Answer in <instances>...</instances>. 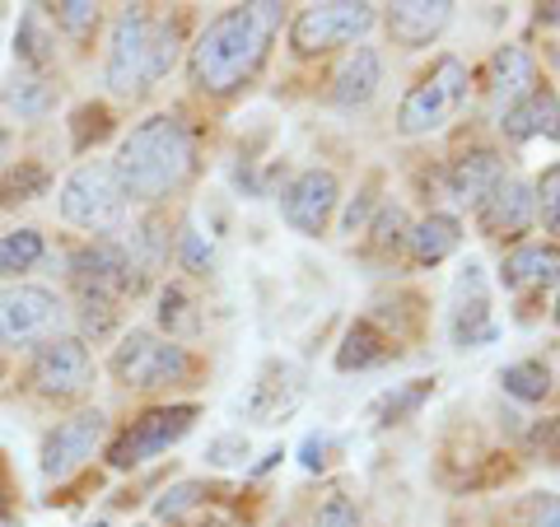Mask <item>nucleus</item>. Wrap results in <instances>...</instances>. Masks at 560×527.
Returning <instances> with one entry per match:
<instances>
[{
	"label": "nucleus",
	"mask_w": 560,
	"mask_h": 527,
	"mask_svg": "<svg viewBox=\"0 0 560 527\" xmlns=\"http://www.w3.org/2000/svg\"><path fill=\"white\" fill-rule=\"evenodd\" d=\"M378 84H383V57L370 43H360L341 61L337 80H331V103H337V108H364V103L378 94Z\"/></svg>",
	"instance_id": "19"
},
{
	"label": "nucleus",
	"mask_w": 560,
	"mask_h": 527,
	"mask_svg": "<svg viewBox=\"0 0 560 527\" xmlns=\"http://www.w3.org/2000/svg\"><path fill=\"white\" fill-rule=\"evenodd\" d=\"M556 323H560V298H556Z\"/></svg>",
	"instance_id": "47"
},
{
	"label": "nucleus",
	"mask_w": 560,
	"mask_h": 527,
	"mask_svg": "<svg viewBox=\"0 0 560 527\" xmlns=\"http://www.w3.org/2000/svg\"><path fill=\"white\" fill-rule=\"evenodd\" d=\"M80 327L90 331V337H108L117 327V308L108 298H80Z\"/></svg>",
	"instance_id": "36"
},
{
	"label": "nucleus",
	"mask_w": 560,
	"mask_h": 527,
	"mask_svg": "<svg viewBox=\"0 0 560 527\" xmlns=\"http://www.w3.org/2000/svg\"><path fill=\"white\" fill-rule=\"evenodd\" d=\"M537 220V201H533V187L518 183V178H504L490 197L477 206V224L486 238H523Z\"/></svg>",
	"instance_id": "14"
},
{
	"label": "nucleus",
	"mask_w": 560,
	"mask_h": 527,
	"mask_svg": "<svg viewBox=\"0 0 560 527\" xmlns=\"http://www.w3.org/2000/svg\"><path fill=\"white\" fill-rule=\"evenodd\" d=\"M537 444L547 448V458H551V462H560V415H556V420H547V425L537 430Z\"/></svg>",
	"instance_id": "41"
},
{
	"label": "nucleus",
	"mask_w": 560,
	"mask_h": 527,
	"mask_svg": "<svg viewBox=\"0 0 560 527\" xmlns=\"http://www.w3.org/2000/svg\"><path fill=\"white\" fill-rule=\"evenodd\" d=\"M187 374H191V355L178 341L154 337V331H127L113 350V378L121 388L154 393V388L187 383Z\"/></svg>",
	"instance_id": "5"
},
{
	"label": "nucleus",
	"mask_w": 560,
	"mask_h": 527,
	"mask_svg": "<svg viewBox=\"0 0 560 527\" xmlns=\"http://www.w3.org/2000/svg\"><path fill=\"white\" fill-rule=\"evenodd\" d=\"M434 393L430 378H416V383H401V388L383 393L374 401V425H401V420H411L420 411V401H425Z\"/></svg>",
	"instance_id": "26"
},
{
	"label": "nucleus",
	"mask_w": 560,
	"mask_h": 527,
	"mask_svg": "<svg viewBox=\"0 0 560 527\" xmlns=\"http://www.w3.org/2000/svg\"><path fill=\"white\" fill-rule=\"evenodd\" d=\"M280 20H285V5H267V0L220 10L191 43V84L201 94H238L267 61Z\"/></svg>",
	"instance_id": "1"
},
{
	"label": "nucleus",
	"mask_w": 560,
	"mask_h": 527,
	"mask_svg": "<svg viewBox=\"0 0 560 527\" xmlns=\"http://www.w3.org/2000/svg\"><path fill=\"white\" fill-rule=\"evenodd\" d=\"M178 61V24L154 20L140 5H127L113 24L108 43V90L121 98L145 94L154 80H164Z\"/></svg>",
	"instance_id": "3"
},
{
	"label": "nucleus",
	"mask_w": 560,
	"mask_h": 527,
	"mask_svg": "<svg viewBox=\"0 0 560 527\" xmlns=\"http://www.w3.org/2000/svg\"><path fill=\"white\" fill-rule=\"evenodd\" d=\"M127 215V191L117 183V168L113 164H80L70 178L61 183V220L75 224V230H90V234H108Z\"/></svg>",
	"instance_id": "6"
},
{
	"label": "nucleus",
	"mask_w": 560,
	"mask_h": 527,
	"mask_svg": "<svg viewBox=\"0 0 560 527\" xmlns=\"http://www.w3.org/2000/svg\"><path fill=\"white\" fill-rule=\"evenodd\" d=\"M136 257L127 248H117V243H90V248H80L70 257V280L80 285V298H108L117 304L121 294H136L140 276H136Z\"/></svg>",
	"instance_id": "11"
},
{
	"label": "nucleus",
	"mask_w": 560,
	"mask_h": 527,
	"mask_svg": "<svg viewBox=\"0 0 560 527\" xmlns=\"http://www.w3.org/2000/svg\"><path fill=\"white\" fill-rule=\"evenodd\" d=\"M537 90V61L528 47H500L495 57H490V80H486V94H490V113L504 117L514 108V103H523Z\"/></svg>",
	"instance_id": "15"
},
{
	"label": "nucleus",
	"mask_w": 560,
	"mask_h": 527,
	"mask_svg": "<svg viewBox=\"0 0 560 527\" xmlns=\"http://www.w3.org/2000/svg\"><path fill=\"white\" fill-rule=\"evenodd\" d=\"M533 201H537V220H541V230L556 234V248H560V164H551V168L537 178Z\"/></svg>",
	"instance_id": "30"
},
{
	"label": "nucleus",
	"mask_w": 560,
	"mask_h": 527,
	"mask_svg": "<svg viewBox=\"0 0 560 527\" xmlns=\"http://www.w3.org/2000/svg\"><path fill=\"white\" fill-rule=\"evenodd\" d=\"M388 33L397 47H425L430 38H440V33L448 28L453 20V5L448 0H397V5H388Z\"/></svg>",
	"instance_id": "16"
},
{
	"label": "nucleus",
	"mask_w": 560,
	"mask_h": 527,
	"mask_svg": "<svg viewBox=\"0 0 560 527\" xmlns=\"http://www.w3.org/2000/svg\"><path fill=\"white\" fill-rule=\"evenodd\" d=\"M14 57H20L28 70H43L51 57H57V43H51V33L43 28L38 10H28L20 20V33H14Z\"/></svg>",
	"instance_id": "27"
},
{
	"label": "nucleus",
	"mask_w": 560,
	"mask_h": 527,
	"mask_svg": "<svg viewBox=\"0 0 560 527\" xmlns=\"http://www.w3.org/2000/svg\"><path fill=\"white\" fill-rule=\"evenodd\" d=\"M560 280V248L556 243H518V248L500 261V285L504 290H541Z\"/></svg>",
	"instance_id": "18"
},
{
	"label": "nucleus",
	"mask_w": 560,
	"mask_h": 527,
	"mask_svg": "<svg viewBox=\"0 0 560 527\" xmlns=\"http://www.w3.org/2000/svg\"><path fill=\"white\" fill-rule=\"evenodd\" d=\"M98 527H103V523H98Z\"/></svg>",
	"instance_id": "48"
},
{
	"label": "nucleus",
	"mask_w": 560,
	"mask_h": 527,
	"mask_svg": "<svg viewBox=\"0 0 560 527\" xmlns=\"http://www.w3.org/2000/svg\"><path fill=\"white\" fill-rule=\"evenodd\" d=\"M113 168L131 201L154 206V201H168L173 191H183L191 168H197V145H191V136L178 117L154 113L121 140Z\"/></svg>",
	"instance_id": "2"
},
{
	"label": "nucleus",
	"mask_w": 560,
	"mask_h": 527,
	"mask_svg": "<svg viewBox=\"0 0 560 527\" xmlns=\"http://www.w3.org/2000/svg\"><path fill=\"white\" fill-rule=\"evenodd\" d=\"M378 5L364 0H327V5H304L290 24V47L300 57H323L331 47H350L374 28Z\"/></svg>",
	"instance_id": "7"
},
{
	"label": "nucleus",
	"mask_w": 560,
	"mask_h": 527,
	"mask_svg": "<svg viewBox=\"0 0 560 527\" xmlns=\"http://www.w3.org/2000/svg\"><path fill=\"white\" fill-rule=\"evenodd\" d=\"M537 20L541 24H560V0H551V5H537Z\"/></svg>",
	"instance_id": "43"
},
{
	"label": "nucleus",
	"mask_w": 560,
	"mask_h": 527,
	"mask_svg": "<svg viewBox=\"0 0 560 527\" xmlns=\"http://www.w3.org/2000/svg\"><path fill=\"white\" fill-rule=\"evenodd\" d=\"M47 253V243L38 230H10V234H0V276H24L33 271L43 261Z\"/></svg>",
	"instance_id": "25"
},
{
	"label": "nucleus",
	"mask_w": 560,
	"mask_h": 527,
	"mask_svg": "<svg viewBox=\"0 0 560 527\" xmlns=\"http://www.w3.org/2000/svg\"><path fill=\"white\" fill-rule=\"evenodd\" d=\"M458 243H463V224L453 215H425L407 234V248H411V257L420 261V267H440Z\"/></svg>",
	"instance_id": "22"
},
{
	"label": "nucleus",
	"mask_w": 560,
	"mask_h": 527,
	"mask_svg": "<svg viewBox=\"0 0 560 527\" xmlns=\"http://www.w3.org/2000/svg\"><path fill=\"white\" fill-rule=\"evenodd\" d=\"M197 527H230V523H224V518H206V523H197Z\"/></svg>",
	"instance_id": "45"
},
{
	"label": "nucleus",
	"mask_w": 560,
	"mask_h": 527,
	"mask_svg": "<svg viewBox=\"0 0 560 527\" xmlns=\"http://www.w3.org/2000/svg\"><path fill=\"white\" fill-rule=\"evenodd\" d=\"M183 267L187 271H197V276H206L210 271V243H201V234L197 230H183Z\"/></svg>",
	"instance_id": "38"
},
{
	"label": "nucleus",
	"mask_w": 560,
	"mask_h": 527,
	"mask_svg": "<svg viewBox=\"0 0 560 527\" xmlns=\"http://www.w3.org/2000/svg\"><path fill=\"white\" fill-rule=\"evenodd\" d=\"M393 355V346H388V337L370 323V318H355L346 327V341H341V350H337V368L341 374H350V368H374V364H383Z\"/></svg>",
	"instance_id": "23"
},
{
	"label": "nucleus",
	"mask_w": 560,
	"mask_h": 527,
	"mask_svg": "<svg viewBox=\"0 0 560 527\" xmlns=\"http://www.w3.org/2000/svg\"><path fill=\"white\" fill-rule=\"evenodd\" d=\"M5 108L24 121H38L57 108V84L43 80L38 70H14V80L5 84Z\"/></svg>",
	"instance_id": "24"
},
{
	"label": "nucleus",
	"mask_w": 560,
	"mask_h": 527,
	"mask_svg": "<svg viewBox=\"0 0 560 527\" xmlns=\"http://www.w3.org/2000/svg\"><path fill=\"white\" fill-rule=\"evenodd\" d=\"M51 20H57V28H66L75 43H84L98 28V5H90V0H61V5H51Z\"/></svg>",
	"instance_id": "31"
},
{
	"label": "nucleus",
	"mask_w": 560,
	"mask_h": 527,
	"mask_svg": "<svg viewBox=\"0 0 560 527\" xmlns=\"http://www.w3.org/2000/svg\"><path fill=\"white\" fill-rule=\"evenodd\" d=\"M313 527H360V504L346 495V490H331L313 514Z\"/></svg>",
	"instance_id": "33"
},
{
	"label": "nucleus",
	"mask_w": 560,
	"mask_h": 527,
	"mask_svg": "<svg viewBox=\"0 0 560 527\" xmlns=\"http://www.w3.org/2000/svg\"><path fill=\"white\" fill-rule=\"evenodd\" d=\"M495 318H490V298L481 285V267H467V276L458 280V308H453V341L463 350L471 346H490L495 341Z\"/></svg>",
	"instance_id": "17"
},
{
	"label": "nucleus",
	"mask_w": 560,
	"mask_h": 527,
	"mask_svg": "<svg viewBox=\"0 0 560 527\" xmlns=\"http://www.w3.org/2000/svg\"><path fill=\"white\" fill-rule=\"evenodd\" d=\"M197 415H201L197 407H154L145 415H136L131 430L108 448V462L117 471H127V467L145 462V458H160L168 444H178V438L197 425Z\"/></svg>",
	"instance_id": "10"
},
{
	"label": "nucleus",
	"mask_w": 560,
	"mask_h": 527,
	"mask_svg": "<svg viewBox=\"0 0 560 527\" xmlns=\"http://www.w3.org/2000/svg\"><path fill=\"white\" fill-rule=\"evenodd\" d=\"M33 388L51 401H75L94 388V355L80 337H51L33 360Z\"/></svg>",
	"instance_id": "9"
},
{
	"label": "nucleus",
	"mask_w": 560,
	"mask_h": 527,
	"mask_svg": "<svg viewBox=\"0 0 560 527\" xmlns=\"http://www.w3.org/2000/svg\"><path fill=\"white\" fill-rule=\"evenodd\" d=\"M108 127H113L108 108H80L75 113V150H90V136L103 140V136H108Z\"/></svg>",
	"instance_id": "37"
},
{
	"label": "nucleus",
	"mask_w": 560,
	"mask_h": 527,
	"mask_svg": "<svg viewBox=\"0 0 560 527\" xmlns=\"http://www.w3.org/2000/svg\"><path fill=\"white\" fill-rule=\"evenodd\" d=\"M407 210H401V206H383L378 210V220H374V248H383V253H397L401 248V243H407Z\"/></svg>",
	"instance_id": "34"
},
{
	"label": "nucleus",
	"mask_w": 560,
	"mask_h": 527,
	"mask_svg": "<svg viewBox=\"0 0 560 527\" xmlns=\"http://www.w3.org/2000/svg\"><path fill=\"white\" fill-rule=\"evenodd\" d=\"M533 527H560V500H541L537 504V523Z\"/></svg>",
	"instance_id": "42"
},
{
	"label": "nucleus",
	"mask_w": 560,
	"mask_h": 527,
	"mask_svg": "<svg viewBox=\"0 0 560 527\" xmlns=\"http://www.w3.org/2000/svg\"><path fill=\"white\" fill-rule=\"evenodd\" d=\"M504 183V160L495 150H467L448 164V191L463 206H481Z\"/></svg>",
	"instance_id": "20"
},
{
	"label": "nucleus",
	"mask_w": 560,
	"mask_h": 527,
	"mask_svg": "<svg viewBox=\"0 0 560 527\" xmlns=\"http://www.w3.org/2000/svg\"><path fill=\"white\" fill-rule=\"evenodd\" d=\"M467 98V66L458 57H440L425 75H420L397 108V131L401 136H430L453 121V113Z\"/></svg>",
	"instance_id": "4"
},
{
	"label": "nucleus",
	"mask_w": 560,
	"mask_h": 527,
	"mask_svg": "<svg viewBox=\"0 0 560 527\" xmlns=\"http://www.w3.org/2000/svg\"><path fill=\"white\" fill-rule=\"evenodd\" d=\"M243 458H248V438H238V434L215 438V444H210V462H215V467H234Z\"/></svg>",
	"instance_id": "39"
},
{
	"label": "nucleus",
	"mask_w": 560,
	"mask_h": 527,
	"mask_svg": "<svg viewBox=\"0 0 560 527\" xmlns=\"http://www.w3.org/2000/svg\"><path fill=\"white\" fill-rule=\"evenodd\" d=\"M66 304L43 285H10L0 290V346H43L61 337Z\"/></svg>",
	"instance_id": "8"
},
{
	"label": "nucleus",
	"mask_w": 560,
	"mask_h": 527,
	"mask_svg": "<svg viewBox=\"0 0 560 527\" xmlns=\"http://www.w3.org/2000/svg\"><path fill=\"white\" fill-rule=\"evenodd\" d=\"M500 127H504V136H510V140H518V145H523V140H533V136L560 140V94L547 90V84H537L528 98L514 103V108L500 117Z\"/></svg>",
	"instance_id": "21"
},
{
	"label": "nucleus",
	"mask_w": 560,
	"mask_h": 527,
	"mask_svg": "<svg viewBox=\"0 0 560 527\" xmlns=\"http://www.w3.org/2000/svg\"><path fill=\"white\" fill-rule=\"evenodd\" d=\"M47 168L43 164H28V160H20V168L5 178V201H33V197H43L47 191Z\"/></svg>",
	"instance_id": "32"
},
{
	"label": "nucleus",
	"mask_w": 560,
	"mask_h": 527,
	"mask_svg": "<svg viewBox=\"0 0 560 527\" xmlns=\"http://www.w3.org/2000/svg\"><path fill=\"white\" fill-rule=\"evenodd\" d=\"M103 434H108V415L103 411H80V415L61 420V425L43 438V477L66 481L70 471H80L98 453Z\"/></svg>",
	"instance_id": "12"
},
{
	"label": "nucleus",
	"mask_w": 560,
	"mask_h": 527,
	"mask_svg": "<svg viewBox=\"0 0 560 527\" xmlns=\"http://www.w3.org/2000/svg\"><path fill=\"white\" fill-rule=\"evenodd\" d=\"M201 495H206V485H201V481H183V485H173L160 504H154V514L168 518V523H178L187 508H197V504H201Z\"/></svg>",
	"instance_id": "35"
},
{
	"label": "nucleus",
	"mask_w": 560,
	"mask_h": 527,
	"mask_svg": "<svg viewBox=\"0 0 560 527\" xmlns=\"http://www.w3.org/2000/svg\"><path fill=\"white\" fill-rule=\"evenodd\" d=\"M0 527H20V518H10V514H0Z\"/></svg>",
	"instance_id": "46"
},
{
	"label": "nucleus",
	"mask_w": 560,
	"mask_h": 527,
	"mask_svg": "<svg viewBox=\"0 0 560 527\" xmlns=\"http://www.w3.org/2000/svg\"><path fill=\"white\" fill-rule=\"evenodd\" d=\"M308 471H318V467H327V438L323 434H313V438H304V458H300Z\"/></svg>",
	"instance_id": "40"
},
{
	"label": "nucleus",
	"mask_w": 560,
	"mask_h": 527,
	"mask_svg": "<svg viewBox=\"0 0 560 527\" xmlns=\"http://www.w3.org/2000/svg\"><path fill=\"white\" fill-rule=\"evenodd\" d=\"M337 201H341L337 173H331V168H308V173H300V178L290 183L285 201H280V215H285V224H290L294 234L318 238L327 230V220H331V210H337Z\"/></svg>",
	"instance_id": "13"
},
{
	"label": "nucleus",
	"mask_w": 560,
	"mask_h": 527,
	"mask_svg": "<svg viewBox=\"0 0 560 527\" xmlns=\"http://www.w3.org/2000/svg\"><path fill=\"white\" fill-rule=\"evenodd\" d=\"M10 495V471H5V458H0V500Z\"/></svg>",
	"instance_id": "44"
},
{
	"label": "nucleus",
	"mask_w": 560,
	"mask_h": 527,
	"mask_svg": "<svg viewBox=\"0 0 560 527\" xmlns=\"http://www.w3.org/2000/svg\"><path fill=\"white\" fill-rule=\"evenodd\" d=\"M500 383H504V393H510L514 401H541L551 393V368L541 364V360H518V364H510L500 374Z\"/></svg>",
	"instance_id": "28"
},
{
	"label": "nucleus",
	"mask_w": 560,
	"mask_h": 527,
	"mask_svg": "<svg viewBox=\"0 0 560 527\" xmlns=\"http://www.w3.org/2000/svg\"><path fill=\"white\" fill-rule=\"evenodd\" d=\"M160 323L168 331V341H178V337H191L197 331V313H191V298L183 285H168L160 294Z\"/></svg>",
	"instance_id": "29"
}]
</instances>
